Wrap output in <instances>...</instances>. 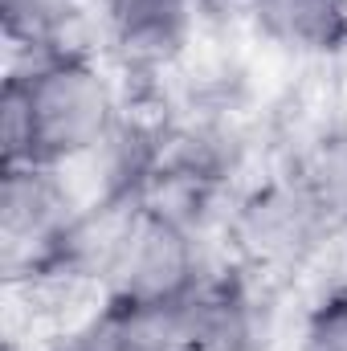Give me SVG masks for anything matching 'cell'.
Instances as JSON below:
<instances>
[{"instance_id": "obj_1", "label": "cell", "mask_w": 347, "mask_h": 351, "mask_svg": "<svg viewBox=\"0 0 347 351\" xmlns=\"http://www.w3.org/2000/svg\"><path fill=\"white\" fill-rule=\"evenodd\" d=\"M119 131V94L90 49L16 58L0 90V164L70 168Z\"/></svg>"}, {"instance_id": "obj_3", "label": "cell", "mask_w": 347, "mask_h": 351, "mask_svg": "<svg viewBox=\"0 0 347 351\" xmlns=\"http://www.w3.org/2000/svg\"><path fill=\"white\" fill-rule=\"evenodd\" d=\"M335 229L339 221L290 172L254 188L229 221L233 245L254 274H282L307 265Z\"/></svg>"}, {"instance_id": "obj_6", "label": "cell", "mask_w": 347, "mask_h": 351, "mask_svg": "<svg viewBox=\"0 0 347 351\" xmlns=\"http://www.w3.org/2000/svg\"><path fill=\"white\" fill-rule=\"evenodd\" d=\"M246 16L282 53L294 58H344L347 0H246Z\"/></svg>"}, {"instance_id": "obj_8", "label": "cell", "mask_w": 347, "mask_h": 351, "mask_svg": "<svg viewBox=\"0 0 347 351\" xmlns=\"http://www.w3.org/2000/svg\"><path fill=\"white\" fill-rule=\"evenodd\" d=\"M58 351H172V311H143L102 298L62 335Z\"/></svg>"}, {"instance_id": "obj_9", "label": "cell", "mask_w": 347, "mask_h": 351, "mask_svg": "<svg viewBox=\"0 0 347 351\" xmlns=\"http://www.w3.org/2000/svg\"><path fill=\"white\" fill-rule=\"evenodd\" d=\"M294 351H347V286L327 290L307 311Z\"/></svg>"}, {"instance_id": "obj_5", "label": "cell", "mask_w": 347, "mask_h": 351, "mask_svg": "<svg viewBox=\"0 0 347 351\" xmlns=\"http://www.w3.org/2000/svg\"><path fill=\"white\" fill-rule=\"evenodd\" d=\"M94 21L127 70H164L196 29V0H94Z\"/></svg>"}, {"instance_id": "obj_7", "label": "cell", "mask_w": 347, "mask_h": 351, "mask_svg": "<svg viewBox=\"0 0 347 351\" xmlns=\"http://www.w3.org/2000/svg\"><path fill=\"white\" fill-rule=\"evenodd\" d=\"M94 0H4V37L16 58L90 49L82 45Z\"/></svg>"}, {"instance_id": "obj_2", "label": "cell", "mask_w": 347, "mask_h": 351, "mask_svg": "<svg viewBox=\"0 0 347 351\" xmlns=\"http://www.w3.org/2000/svg\"><path fill=\"white\" fill-rule=\"evenodd\" d=\"M204 278L200 241L180 208L164 200L110 208L98 250L102 298L143 311H176Z\"/></svg>"}, {"instance_id": "obj_4", "label": "cell", "mask_w": 347, "mask_h": 351, "mask_svg": "<svg viewBox=\"0 0 347 351\" xmlns=\"http://www.w3.org/2000/svg\"><path fill=\"white\" fill-rule=\"evenodd\" d=\"M258 290L246 274H208L172 311V351H261Z\"/></svg>"}]
</instances>
